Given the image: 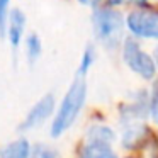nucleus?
Instances as JSON below:
<instances>
[{
    "label": "nucleus",
    "mask_w": 158,
    "mask_h": 158,
    "mask_svg": "<svg viewBox=\"0 0 158 158\" xmlns=\"http://www.w3.org/2000/svg\"><path fill=\"white\" fill-rule=\"evenodd\" d=\"M85 99H87L85 77L77 75L75 80L72 82V85H70V89L66 90L55 117H53V123H51L53 138L61 136L66 129H70V126H73V123L77 121V117L80 116L83 106H85Z\"/></svg>",
    "instance_id": "nucleus-1"
},
{
    "label": "nucleus",
    "mask_w": 158,
    "mask_h": 158,
    "mask_svg": "<svg viewBox=\"0 0 158 158\" xmlns=\"http://www.w3.org/2000/svg\"><path fill=\"white\" fill-rule=\"evenodd\" d=\"M94 32L100 44L106 48H117L123 39L124 19L114 9H99L94 14Z\"/></svg>",
    "instance_id": "nucleus-2"
},
{
    "label": "nucleus",
    "mask_w": 158,
    "mask_h": 158,
    "mask_svg": "<svg viewBox=\"0 0 158 158\" xmlns=\"http://www.w3.org/2000/svg\"><path fill=\"white\" fill-rule=\"evenodd\" d=\"M123 56L126 65L133 70L136 75H139L144 80H151L156 75V63L148 53L141 49L134 39L127 38L123 44Z\"/></svg>",
    "instance_id": "nucleus-3"
},
{
    "label": "nucleus",
    "mask_w": 158,
    "mask_h": 158,
    "mask_svg": "<svg viewBox=\"0 0 158 158\" xmlns=\"http://www.w3.org/2000/svg\"><path fill=\"white\" fill-rule=\"evenodd\" d=\"M129 31L138 38L158 39V12L148 9H138L127 15L126 21Z\"/></svg>",
    "instance_id": "nucleus-4"
},
{
    "label": "nucleus",
    "mask_w": 158,
    "mask_h": 158,
    "mask_svg": "<svg viewBox=\"0 0 158 158\" xmlns=\"http://www.w3.org/2000/svg\"><path fill=\"white\" fill-rule=\"evenodd\" d=\"M55 106H56V100H55V95H53V94H46L44 97H41V99L31 107L27 116H26L24 121L21 123V129L22 131H31V129L39 127L41 124H44L49 117L56 114Z\"/></svg>",
    "instance_id": "nucleus-5"
},
{
    "label": "nucleus",
    "mask_w": 158,
    "mask_h": 158,
    "mask_svg": "<svg viewBox=\"0 0 158 158\" xmlns=\"http://www.w3.org/2000/svg\"><path fill=\"white\" fill-rule=\"evenodd\" d=\"M24 27H26V14L21 10V9L10 10L7 36H9V41H10V46L14 49H17L19 44H21L22 34H24Z\"/></svg>",
    "instance_id": "nucleus-6"
},
{
    "label": "nucleus",
    "mask_w": 158,
    "mask_h": 158,
    "mask_svg": "<svg viewBox=\"0 0 158 158\" xmlns=\"http://www.w3.org/2000/svg\"><path fill=\"white\" fill-rule=\"evenodd\" d=\"M85 141L87 143L102 144V146L112 148L114 141H116V133H114L109 126H106V124H94V126H90V129L87 131Z\"/></svg>",
    "instance_id": "nucleus-7"
},
{
    "label": "nucleus",
    "mask_w": 158,
    "mask_h": 158,
    "mask_svg": "<svg viewBox=\"0 0 158 158\" xmlns=\"http://www.w3.org/2000/svg\"><path fill=\"white\" fill-rule=\"evenodd\" d=\"M31 148L27 139L19 138L0 150V158H31Z\"/></svg>",
    "instance_id": "nucleus-8"
},
{
    "label": "nucleus",
    "mask_w": 158,
    "mask_h": 158,
    "mask_svg": "<svg viewBox=\"0 0 158 158\" xmlns=\"http://www.w3.org/2000/svg\"><path fill=\"white\" fill-rule=\"evenodd\" d=\"M78 158H117V155L110 146H102V144H94L85 141L78 151Z\"/></svg>",
    "instance_id": "nucleus-9"
},
{
    "label": "nucleus",
    "mask_w": 158,
    "mask_h": 158,
    "mask_svg": "<svg viewBox=\"0 0 158 158\" xmlns=\"http://www.w3.org/2000/svg\"><path fill=\"white\" fill-rule=\"evenodd\" d=\"M26 49H27V60H29V65H34L36 61L39 60L43 51V44H41V39L36 32H31L26 39Z\"/></svg>",
    "instance_id": "nucleus-10"
},
{
    "label": "nucleus",
    "mask_w": 158,
    "mask_h": 158,
    "mask_svg": "<svg viewBox=\"0 0 158 158\" xmlns=\"http://www.w3.org/2000/svg\"><path fill=\"white\" fill-rule=\"evenodd\" d=\"M31 158H61L60 151L56 148L44 143H36L31 148Z\"/></svg>",
    "instance_id": "nucleus-11"
},
{
    "label": "nucleus",
    "mask_w": 158,
    "mask_h": 158,
    "mask_svg": "<svg viewBox=\"0 0 158 158\" xmlns=\"http://www.w3.org/2000/svg\"><path fill=\"white\" fill-rule=\"evenodd\" d=\"M94 58H95L94 46L89 44V46L85 48V51H83V56H82V61H80V66H78V72H77V75L85 77L87 72L90 70V66H92V63H94Z\"/></svg>",
    "instance_id": "nucleus-12"
},
{
    "label": "nucleus",
    "mask_w": 158,
    "mask_h": 158,
    "mask_svg": "<svg viewBox=\"0 0 158 158\" xmlns=\"http://www.w3.org/2000/svg\"><path fill=\"white\" fill-rule=\"evenodd\" d=\"M9 5H10V0H0V38L2 39L5 38L9 27V17H10Z\"/></svg>",
    "instance_id": "nucleus-13"
},
{
    "label": "nucleus",
    "mask_w": 158,
    "mask_h": 158,
    "mask_svg": "<svg viewBox=\"0 0 158 158\" xmlns=\"http://www.w3.org/2000/svg\"><path fill=\"white\" fill-rule=\"evenodd\" d=\"M150 116L153 119V123L158 124V85H155L153 89V95H151V102H150Z\"/></svg>",
    "instance_id": "nucleus-14"
},
{
    "label": "nucleus",
    "mask_w": 158,
    "mask_h": 158,
    "mask_svg": "<svg viewBox=\"0 0 158 158\" xmlns=\"http://www.w3.org/2000/svg\"><path fill=\"white\" fill-rule=\"evenodd\" d=\"M78 2H80V4H83V5H89V7H95L100 0H78Z\"/></svg>",
    "instance_id": "nucleus-15"
},
{
    "label": "nucleus",
    "mask_w": 158,
    "mask_h": 158,
    "mask_svg": "<svg viewBox=\"0 0 158 158\" xmlns=\"http://www.w3.org/2000/svg\"><path fill=\"white\" fill-rule=\"evenodd\" d=\"M131 2H134V4H139V5H141V4L144 5V4L148 2V0H131Z\"/></svg>",
    "instance_id": "nucleus-16"
},
{
    "label": "nucleus",
    "mask_w": 158,
    "mask_h": 158,
    "mask_svg": "<svg viewBox=\"0 0 158 158\" xmlns=\"http://www.w3.org/2000/svg\"><path fill=\"white\" fill-rule=\"evenodd\" d=\"M153 60H155V63H156V66H158V48L155 49V58Z\"/></svg>",
    "instance_id": "nucleus-17"
},
{
    "label": "nucleus",
    "mask_w": 158,
    "mask_h": 158,
    "mask_svg": "<svg viewBox=\"0 0 158 158\" xmlns=\"http://www.w3.org/2000/svg\"><path fill=\"white\" fill-rule=\"evenodd\" d=\"M109 2H110V4H112V5H119L121 2H123V0H109Z\"/></svg>",
    "instance_id": "nucleus-18"
}]
</instances>
